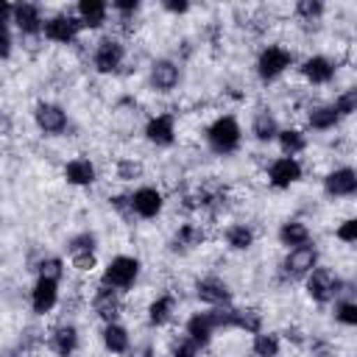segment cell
<instances>
[{
	"label": "cell",
	"instance_id": "obj_11",
	"mask_svg": "<svg viewBox=\"0 0 357 357\" xmlns=\"http://www.w3.org/2000/svg\"><path fill=\"white\" fill-rule=\"evenodd\" d=\"M324 190L329 198H351L357 192V173L354 167H335L324 178Z\"/></svg>",
	"mask_w": 357,
	"mask_h": 357
},
{
	"label": "cell",
	"instance_id": "obj_41",
	"mask_svg": "<svg viewBox=\"0 0 357 357\" xmlns=\"http://www.w3.org/2000/svg\"><path fill=\"white\" fill-rule=\"evenodd\" d=\"M112 8H114L120 17H128V14H137V11H139V3H137V0H114Z\"/></svg>",
	"mask_w": 357,
	"mask_h": 357
},
{
	"label": "cell",
	"instance_id": "obj_18",
	"mask_svg": "<svg viewBox=\"0 0 357 357\" xmlns=\"http://www.w3.org/2000/svg\"><path fill=\"white\" fill-rule=\"evenodd\" d=\"M92 307H95L98 318H103L106 324H114L117 315H120V296H117V290H112L106 284H98V290L92 296Z\"/></svg>",
	"mask_w": 357,
	"mask_h": 357
},
{
	"label": "cell",
	"instance_id": "obj_39",
	"mask_svg": "<svg viewBox=\"0 0 357 357\" xmlns=\"http://www.w3.org/2000/svg\"><path fill=\"white\" fill-rule=\"evenodd\" d=\"M335 237L340 243H357V220L354 218H346L337 229H335Z\"/></svg>",
	"mask_w": 357,
	"mask_h": 357
},
{
	"label": "cell",
	"instance_id": "obj_8",
	"mask_svg": "<svg viewBox=\"0 0 357 357\" xmlns=\"http://www.w3.org/2000/svg\"><path fill=\"white\" fill-rule=\"evenodd\" d=\"M33 120H36V128L47 137H59L67 128V112L59 103H50V100H42L33 109Z\"/></svg>",
	"mask_w": 357,
	"mask_h": 357
},
{
	"label": "cell",
	"instance_id": "obj_2",
	"mask_svg": "<svg viewBox=\"0 0 357 357\" xmlns=\"http://www.w3.org/2000/svg\"><path fill=\"white\" fill-rule=\"evenodd\" d=\"M139 259L137 257H128V254H120L114 259H109V265L103 268V276H100V284L112 287V290H128L134 287V282L139 279Z\"/></svg>",
	"mask_w": 357,
	"mask_h": 357
},
{
	"label": "cell",
	"instance_id": "obj_14",
	"mask_svg": "<svg viewBox=\"0 0 357 357\" xmlns=\"http://www.w3.org/2000/svg\"><path fill=\"white\" fill-rule=\"evenodd\" d=\"M181 81V70L173 59H156L151 64V86L156 92H173Z\"/></svg>",
	"mask_w": 357,
	"mask_h": 357
},
{
	"label": "cell",
	"instance_id": "obj_10",
	"mask_svg": "<svg viewBox=\"0 0 357 357\" xmlns=\"http://www.w3.org/2000/svg\"><path fill=\"white\" fill-rule=\"evenodd\" d=\"M128 204H131V212H134L137 218L151 220V218H156V215L162 212L165 198H162V192H159L156 187H139V190H134V192L128 195Z\"/></svg>",
	"mask_w": 357,
	"mask_h": 357
},
{
	"label": "cell",
	"instance_id": "obj_34",
	"mask_svg": "<svg viewBox=\"0 0 357 357\" xmlns=\"http://www.w3.org/2000/svg\"><path fill=\"white\" fill-rule=\"evenodd\" d=\"M324 8H326V6H324L321 0H298L293 11H296V17L304 20V22H318V20L324 17Z\"/></svg>",
	"mask_w": 357,
	"mask_h": 357
},
{
	"label": "cell",
	"instance_id": "obj_3",
	"mask_svg": "<svg viewBox=\"0 0 357 357\" xmlns=\"http://www.w3.org/2000/svg\"><path fill=\"white\" fill-rule=\"evenodd\" d=\"M304 282H307V296L312 301H318V304H326V301H332V298H337L343 293V282H340V276L332 268L315 265L304 276Z\"/></svg>",
	"mask_w": 357,
	"mask_h": 357
},
{
	"label": "cell",
	"instance_id": "obj_21",
	"mask_svg": "<svg viewBox=\"0 0 357 357\" xmlns=\"http://www.w3.org/2000/svg\"><path fill=\"white\" fill-rule=\"evenodd\" d=\"M184 335H187L198 349H204V346L212 340L215 326H212V321H209V315H206V312H195V315H190V318H187Z\"/></svg>",
	"mask_w": 357,
	"mask_h": 357
},
{
	"label": "cell",
	"instance_id": "obj_25",
	"mask_svg": "<svg viewBox=\"0 0 357 357\" xmlns=\"http://www.w3.org/2000/svg\"><path fill=\"white\" fill-rule=\"evenodd\" d=\"M100 337H103L106 351H112V354H126V351L131 349V335H128V329L120 326L117 321H114V324H106Z\"/></svg>",
	"mask_w": 357,
	"mask_h": 357
},
{
	"label": "cell",
	"instance_id": "obj_6",
	"mask_svg": "<svg viewBox=\"0 0 357 357\" xmlns=\"http://www.w3.org/2000/svg\"><path fill=\"white\" fill-rule=\"evenodd\" d=\"M315 265H318V248L312 243H307V245L287 251V257L282 259V276L284 279H304Z\"/></svg>",
	"mask_w": 357,
	"mask_h": 357
},
{
	"label": "cell",
	"instance_id": "obj_26",
	"mask_svg": "<svg viewBox=\"0 0 357 357\" xmlns=\"http://www.w3.org/2000/svg\"><path fill=\"white\" fill-rule=\"evenodd\" d=\"M251 134H254L259 142H271V139H276V134H279V123H276L273 112H268V109L257 112V114H254V123H251Z\"/></svg>",
	"mask_w": 357,
	"mask_h": 357
},
{
	"label": "cell",
	"instance_id": "obj_31",
	"mask_svg": "<svg viewBox=\"0 0 357 357\" xmlns=\"http://www.w3.org/2000/svg\"><path fill=\"white\" fill-rule=\"evenodd\" d=\"M251 351L257 357H279L282 351V340L276 332H257L254 335V343H251Z\"/></svg>",
	"mask_w": 357,
	"mask_h": 357
},
{
	"label": "cell",
	"instance_id": "obj_7",
	"mask_svg": "<svg viewBox=\"0 0 357 357\" xmlns=\"http://www.w3.org/2000/svg\"><path fill=\"white\" fill-rule=\"evenodd\" d=\"M42 33H45V39H50V42L73 45V42L78 39V33H81V22H78V17H73V14H56V17L45 20Z\"/></svg>",
	"mask_w": 357,
	"mask_h": 357
},
{
	"label": "cell",
	"instance_id": "obj_33",
	"mask_svg": "<svg viewBox=\"0 0 357 357\" xmlns=\"http://www.w3.org/2000/svg\"><path fill=\"white\" fill-rule=\"evenodd\" d=\"M95 248H98V237H95L92 231H81V234L70 237V243H67V251H70V257L95 254Z\"/></svg>",
	"mask_w": 357,
	"mask_h": 357
},
{
	"label": "cell",
	"instance_id": "obj_23",
	"mask_svg": "<svg viewBox=\"0 0 357 357\" xmlns=\"http://www.w3.org/2000/svg\"><path fill=\"white\" fill-rule=\"evenodd\" d=\"M310 229H307V223L304 220H284L282 226H279V243L282 245H287V251L290 248H298V245H307L310 243Z\"/></svg>",
	"mask_w": 357,
	"mask_h": 357
},
{
	"label": "cell",
	"instance_id": "obj_45",
	"mask_svg": "<svg viewBox=\"0 0 357 357\" xmlns=\"http://www.w3.org/2000/svg\"><path fill=\"white\" fill-rule=\"evenodd\" d=\"M70 259H73V268H78V271L95 268V254H81V257H70Z\"/></svg>",
	"mask_w": 357,
	"mask_h": 357
},
{
	"label": "cell",
	"instance_id": "obj_9",
	"mask_svg": "<svg viewBox=\"0 0 357 357\" xmlns=\"http://www.w3.org/2000/svg\"><path fill=\"white\" fill-rule=\"evenodd\" d=\"M268 181L276 190H290L296 181H301V162L293 156H279L268 167Z\"/></svg>",
	"mask_w": 357,
	"mask_h": 357
},
{
	"label": "cell",
	"instance_id": "obj_12",
	"mask_svg": "<svg viewBox=\"0 0 357 357\" xmlns=\"http://www.w3.org/2000/svg\"><path fill=\"white\" fill-rule=\"evenodd\" d=\"M195 296L209 307H226L231 304V290L220 276H204L195 282Z\"/></svg>",
	"mask_w": 357,
	"mask_h": 357
},
{
	"label": "cell",
	"instance_id": "obj_17",
	"mask_svg": "<svg viewBox=\"0 0 357 357\" xmlns=\"http://www.w3.org/2000/svg\"><path fill=\"white\" fill-rule=\"evenodd\" d=\"M11 20H14V25L20 28V33H28V36L39 33L42 25H45V20H42V8H39L36 3H17Z\"/></svg>",
	"mask_w": 357,
	"mask_h": 357
},
{
	"label": "cell",
	"instance_id": "obj_47",
	"mask_svg": "<svg viewBox=\"0 0 357 357\" xmlns=\"http://www.w3.org/2000/svg\"><path fill=\"white\" fill-rule=\"evenodd\" d=\"M11 14H14V6L6 3V0H0V25H6L11 20Z\"/></svg>",
	"mask_w": 357,
	"mask_h": 357
},
{
	"label": "cell",
	"instance_id": "obj_24",
	"mask_svg": "<svg viewBox=\"0 0 357 357\" xmlns=\"http://www.w3.org/2000/svg\"><path fill=\"white\" fill-rule=\"evenodd\" d=\"M307 123L315 131H329V128H335L340 123V114L335 112L332 103H315V106L307 109Z\"/></svg>",
	"mask_w": 357,
	"mask_h": 357
},
{
	"label": "cell",
	"instance_id": "obj_22",
	"mask_svg": "<svg viewBox=\"0 0 357 357\" xmlns=\"http://www.w3.org/2000/svg\"><path fill=\"white\" fill-rule=\"evenodd\" d=\"M78 22H81V28H100L103 22H106V14H109V6L103 3V0H81L78 3Z\"/></svg>",
	"mask_w": 357,
	"mask_h": 357
},
{
	"label": "cell",
	"instance_id": "obj_40",
	"mask_svg": "<svg viewBox=\"0 0 357 357\" xmlns=\"http://www.w3.org/2000/svg\"><path fill=\"white\" fill-rule=\"evenodd\" d=\"M170 357H198V346L184 335V337H178L176 343H173V349H170Z\"/></svg>",
	"mask_w": 357,
	"mask_h": 357
},
{
	"label": "cell",
	"instance_id": "obj_42",
	"mask_svg": "<svg viewBox=\"0 0 357 357\" xmlns=\"http://www.w3.org/2000/svg\"><path fill=\"white\" fill-rule=\"evenodd\" d=\"M112 201V206L123 215V218H134V212H131V204H128V195H114V198H109Z\"/></svg>",
	"mask_w": 357,
	"mask_h": 357
},
{
	"label": "cell",
	"instance_id": "obj_36",
	"mask_svg": "<svg viewBox=\"0 0 357 357\" xmlns=\"http://www.w3.org/2000/svg\"><path fill=\"white\" fill-rule=\"evenodd\" d=\"M36 273L39 276H45V279H61L64 276V262H61V257H45L39 265H36Z\"/></svg>",
	"mask_w": 357,
	"mask_h": 357
},
{
	"label": "cell",
	"instance_id": "obj_28",
	"mask_svg": "<svg viewBox=\"0 0 357 357\" xmlns=\"http://www.w3.org/2000/svg\"><path fill=\"white\" fill-rule=\"evenodd\" d=\"M276 139H279L282 153H284V156H293V159L307 148V137H304L298 128H279Z\"/></svg>",
	"mask_w": 357,
	"mask_h": 357
},
{
	"label": "cell",
	"instance_id": "obj_19",
	"mask_svg": "<svg viewBox=\"0 0 357 357\" xmlns=\"http://www.w3.org/2000/svg\"><path fill=\"white\" fill-rule=\"evenodd\" d=\"M64 178H67L73 187H89V184H95V178H98V170H95V165H92L86 156H75V159H70V162L64 165Z\"/></svg>",
	"mask_w": 357,
	"mask_h": 357
},
{
	"label": "cell",
	"instance_id": "obj_15",
	"mask_svg": "<svg viewBox=\"0 0 357 357\" xmlns=\"http://www.w3.org/2000/svg\"><path fill=\"white\" fill-rule=\"evenodd\" d=\"M145 139L151 145H159V148L173 145L176 142V120H173V114H153L145 123Z\"/></svg>",
	"mask_w": 357,
	"mask_h": 357
},
{
	"label": "cell",
	"instance_id": "obj_43",
	"mask_svg": "<svg viewBox=\"0 0 357 357\" xmlns=\"http://www.w3.org/2000/svg\"><path fill=\"white\" fill-rule=\"evenodd\" d=\"M11 56V31L8 25H0V59Z\"/></svg>",
	"mask_w": 357,
	"mask_h": 357
},
{
	"label": "cell",
	"instance_id": "obj_30",
	"mask_svg": "<svg viewBox=\"0 0 357 357\" xmlns=\"http://www.w3.org/2000/svg\"><path fill=\"white\" fill-rule=\"evenodd\" d=\"M226 245L234 248V251H245L254 245V229L245 226V223H231L226 229Z\"/></svg>",
	"mask_w": 357,
	"mask_h": 357
},
{
	"label": "cell",
	"instance_id": "obj_37",
	"mask_svg": "<svg viewBox=\"0 0 357 357\" xmlns=\"http://www.w3.org/2000/svg\"><path fill=\"white\" fill-rule=\"evenodd\" d=\"M335 112L340 114V117H349V114H354L357 112V89H346V92H340L337 98H335Z\"/></svg>",
	"mask_w": 357,
	"mask_h": 357
},
{
	"label": "cell",
	"instance_id": "obj_32",
	"mask_svg": "<svg viewBox=\"0 0 357 357\" xmlns=\"http://www.w3.org/2000/svg\"><path fill=\"white\" fill-rule=\"evenodd\" d=\"M234 329H245L251 335L262 332V312L254 307H234Z\"/></svg>",
	"mask_w": 357,
	"mask_h": 357
},
{
	"label": "cell",
	"instance_id": "obj_13",
	"mask_svg": "<svg viewBox=\"0 0 357 357\" xmlns=\"http://www.w3.org/2000/svg\"><path fill=\"white\" fill-rule=\"evenodd\" d=\"M335 61L329 59V56H321V53H315V56H307L304 61H301V75H304V81L307 84H312V86H324V84H329L332 78H335Z\"/></svg>",
	"mask_w": 357,
	"mask_h": 357
},
{
	"label": "cell",
	"instance_id": "obj_1",
	"mask_svg": "<svg viewBox=\"0 0 357 357\" xmlns=\"http://www.w3.org/2000/svg\"><path fill=\"white\" fill-rule=\"evenodd\" d=\"M240 142H243V128H240V123L231 114H220V117H215L209 123V128H206V145L215 153L229 156V153H234L240 148Z\"/></svg>",
	"mask_w": 357,
	"mask_h": 357
},
{
	"label": "cell",
	"instance_id": "obj_20",
	"mask_svg": "<svg viewBox=\"0 0 357 357\" xmlns=\"http://www.w3.org/2000/svg\"><path fill=\"white\" fill-rule=\"evenodd\" d=\"M47 343H50V349H53L59 357H70V354L78 349V329H75L73 324H59V326L50 332Z\"/></svg>",
	"mask_w": 357,
	"mask_h": 357
},
{
	"label": "cell",
	"instance_id": "obj_46",
	"mask_svg": "<svg viewBox=\"0 0 357 357\" xmlns=\"http://www.w3.org/2000/svg\"><path fill=\"white\" fill-rule=\"evenodd\" d=\"M11 128H14V120L8 117V112H3V109H0V134H3V137H8V134H11Z\"/></svg>",
	"mask_w": 357,
	"mask_h": 357
},
{
	"label": "cell",
	"instance_id": "obj_4",
	"mask_svg": "<svg viewBox=\"0 0 357 357\" xmlns=\"http://www.w3.org/2000/svg\"><path fill=\"white\" fill-rule=\"evenodd\" d=\"M293 64V53L282 45H265L257 56V75L262 81H276Z\"/></svg>",
	"mask_w": 357,
	"mask_h": 357
},
{
	"label": "cell",
	"instance_id": "obj_44",
	"mask_svg": "<svg viewBox=\"0 0 357 357\" xmlns=\"http://www.w3.org/2000/svg\"><path fill=\"white\" fill-rule=\"evenodd\" d=\"M162 8L170 11V14H187V11H190V3H187V0H165Z\"/></svg>",
	"mask_w": 357,
	"mask_h": 357
},
{
	"label": "cell",
	"instance_id": "obj_38",
	"mask_svg": "<svg viewBox=\"0 0 357 357\" xmlns=\"http://www.w3.org/2000/svg\"><path fill=\"white\" fill-rule=\"evenodd\" d=\"M117 176H120L123 181H134V178L142 176V165L134 162V159H120V162H117Z\"/></svg>",
	"mask_w": 357,
	"mask_h": 357
},
{
	"label": "cell",
	"instance_id": "obj_35",
	"mask_svg": "<svg viewBox=\"0 0 357 357\" xmlns=\"http://www.w3.org/2000/svg\"><path fill=\"white\" fill-rule=\"evenodd\" d=\"M335 321H340L343 326H354L357 324V301L354 298H343L335 304Z\"/></svg>",
	"mask_w": 357,
	"mask_h": 357
},
{
	"label": "cell",
	"instance_id": "obj_27",
	"mask_svg": "<svg viewBox=\"0 0 357 357\" xmlns=\"http://www.w3.org/2000/svg\"><path fill=\"white\" fill-rule=\"evenodd\" d=\"M173 310H176V298L173 296H156L151 304H148V324L151 326H162L173 318Z\"/></svg>",
	"mask_w": 357,
	"mask_h": 357
},
{
	"label": "cell",
	"instance_id": "obj_16",
	"mask_svg": "<svg viewBox=\"0 0 357 357\" xmlns=\"http://www.w3.org/2000/svg\"><path fill=\"white\" fill-rule=\"evenodd\" d=\"M56 301H59V282L39 276L33 290H31V310L36 315H45V312H50L56 307Z\"/></svg>",
	"mask_w": 357,
	"mask_h": 357
},
{
	"label": "cell",
	"instance_id": "obj_29",
	"mask_svg": "<svg viewBox=\"0 0 357 357\" xmlns=\"http://www.w3.org/2000/svg\"><path fill=\"white\" fill-rule=\"evenodd\" d=\"M201 240H204V229L198 226V223H184V226H178V231H176V237H173V248L178 251H190V248H195V245H201Z\"/></svg>",
	"mask_w": 357,
	"mask_h": 357
},
{
	"label": "cell",
	"instance_id": "obj_5",
	"mask_svg": "<svg viewBox=\"0 0 357 357\" xmlns=\"http://www.w3.org/2000/svg\"><path fill=\"white\" fill-rule=\"evenodd\" d=\"M126 61V45L117 39V36H103L98 45H95V53H92V64L98 73L109 75V73H117Z\"/></svg>",
	"mask_w": 357,
	"mask_h": 357
}]
</instances>
